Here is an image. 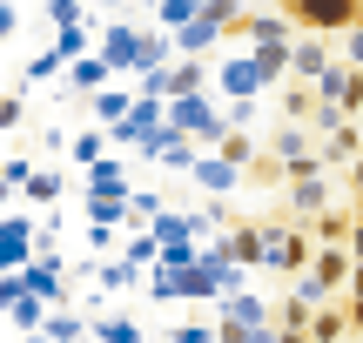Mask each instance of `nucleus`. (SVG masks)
<instances>
[{
    "label": "nucleus",
    "mask_w": 363,
    "mask_h": 343,
    "mask_svg": "<svg viewBox=\"0 0 363 343\" xmlns=\"http://www.w3.org/2000/svg\"><path fill=\"white\" fill-rule=\"evenodd\" d=\"M169 128L189 135L202 155H216V148L235 135V128H229V101H222V94H182V101H169Z\"/></svg>",
    "instance_id": "nucleus-1"
},
{
    "label": "nucleus",
    "mask_w": 363,
    "mask_h": 343,
    "mask_svg": "<svg viewBox=\"0 0 363 343\" xmlns=\"http://www.w3.org/2000/svg\"><path fill=\"white\" fill-rule=\"evenodd\" d=\"M316 249L323 242L316 236H303L296 223H262V269H276V276H310V263H316Z\"/></svg>",
    "instance_id": "nucleus-2"
},
{
    "label": "nucleus",
    "mask_w": 363,
    "mask_h": 343,
    "mask_svg": "<svg viewBox=\"0 0 363 343\" xmlns=\"http://www.w3.org/2000/svg\"><path fill=\"white\" fill-rule=\"evenodd\" d=\"M283 7L303 34H323V40H343L350 27H363V0H283Z\"/></svg>",
    "instance_id": "nucleus-3"
},
{
    "label": "nucleus",
    "mask_w": 363,
    "mask_h": 343,
    "mask_svg": "<svg viewBox=\"0 0 363 343\" xmlns=\"http://www.w3.org/2000/svg\"><path fill=\"white\" fill-rule=\"evenodd\" d=\"M316 128H303V121H276V135H269V162L276 169H289V175H316L323 169V142H310Z\"/></svg>",
    "instance_id": "nucleus-4"
},
{
    "label": "nucleus",
    "mask_w": 363,
    "mask_h": 343,
    "mask_svg": "<svg viewBox=\"0 0 363 343\" xmlns=\"http://www.w3.org/2000/svg\"><path fill=\"white\" fill-rule=\"evenodd\" d=\"M269 88H276L269 67H262L249 47H235L229 61L216 67V94H222V101H256V94H269Z\"/></svg>",
    "instance_id": "nucleus-5"
},
{
    "label": "nucleus",
    "mask_w": 363,
    "mask_h": 343,
    "mask_svg": "<svg viewBox=\"0 0 363 343\" xmlns=\"http://www.w3.org/2000/svg\"><path fill=\"white\" fill-rule=\"evenodd\" d=\"M283 209H289V223H316L323 209H337V182H330V169H316V175H289Z\"/></svg>",
    "instance_id": "nucleus-6"
},
{
    "label": "nucleus",
    "mask_w": 363,
    "mask_h": 343,
    "mask_svg": "<svg viewBox=\"0 0 363 343\" xmlns=\"http://www.w3.org/2000/svg\"><path fill=\"white\" fill-rule=\"evenodd\" d=\"M337 67V40H323V34H303L296 40V54H289V81H303V88H316V81Z\"/></svg>",
    "instance_id": "nucleus-7"
},
{
    "label": "nucleus",
    "mask_w": 363,
    "mask_h": 343,
    "mask_svg": "<svg viewBox=\"0 0 363 343\" xmlns=\"http://www.w3.org/2000/svg\"><path fill=\"white\" fill-rule=\"evenodd\" d=\"M296 40H303V27L296 21H289V7H256V13H249V47H296Z\"/></svg>",
    "instance_id": "nucleus-8"
},
{
    "label": "nucleus",
    "mask_w": 363,
    "mask_h": 343,
    "mask_svg": "<svg viewBox=\"0 0 363 343\" xmlns=\"http://www.w3.org/2000/svg\"><path fill=\"white\" fill-rule=\"evenodd\" d=\"M101 61L115 67V74H135V67H142V27L135 21H108L101 27Z\"/></svg>",
    "instance_id": "nucleus-9"
},
{
    "label": "nucleus",
    "mask_w": 363,
    "mask_h": 343,
    "mask_svg": "<svg viewBox=\"0 0 363 343\" xmlns=\"http://www.w3.org/2000/svg\"><path fill=\"white\" fill-rule=\"evenodd\" d=\"M81 196H115V202H128V196H135V189H128V155L94 162V169H88V182H81Z\"/></svg>",
    "instance_id": "nucleus-10"
},
{
    "label": "nucleus",
    "mask_w": 363,
    "mask_h": 343,
    "mask_svg": "<svg viewBox=\"0 0 363 343\" xmlns=\"http://www.w3.org/2000/svg\"><path fill=\"white\" fill-rule=\"evenodd\" d=\"M135 101H142V94H135V81H115V88H101V94L88 101V115H94V128H115V121L135 115Z\"/></svg>",
    "instance_id": "nucleus-11"
},
{
    "label": "nucleus",
    "mask_w": 363,
    "mask_h": 343,
    "mask_svg": "<svg viewBox=\"0 0 363 343\" xmlns=\"http://www.w3.org/2000/svg\"><path fill=\"white\" fill-rule=\"evenodd\" d=\"M350 269H357V256H350V249H316L310 276H316V290L337 303V296H343V283H350Z\"/></svg>",
    "instance_id": "nucleus-12"
},
{
    "label": "nucleus",
    "mask_w": 363,
    "mask_h": 343,
    "mask_svg": "<svg viewBox=\"0 0 363 343\" xmlns=\"http://www.w3.org/2000/svg\"><path fill=\"white\" fill-rule=\"evenodd\" d=\"M67 88H74L81 101H94L101 88H115V67H108L101 54H81V61H67Z\"/></svg>",
    "instance_id": "nucleus-13"
},
{
    "label": "nucleus",
    "mask_w": 363,
    "mask_h": 343,
    "mask_svg": "<svg viewBox=\"0 0 363 343\" xmlns=\"http://www.w3.org/2000/svg\"><path fill=\"white\" fill-rule=\"evenodd\" d=\"M222 323H249V330H269V323H276V303H262L256 290H235V296H222Z\"/></svg>",
    "instance_id": "nucleus-14"
},
{
    "label": "nucleus",
    "mask_w": 363,
    "mask_h": 343,
    "mask_svg": "<svg viewBox=\"0 0 363 343\" xmlns=\"http://www.w3.org/2000/svg\"><path fill=\"white\" fill-rule=\"evenodd\" d=\"M363 162V121H343L337 135H323V169H350Z\"/></svg>",
    "instance_id": "nucleus-15"
},
{
    "label": "nucleus",
    "mask_w": 363,
    "mask_h": 343,
    "mask_svg": "<svg viewBox=\"0 0 363 343\" xmlns=\"http://www.w3.org/2000/svg\"><path fill=\"white\" fill-rule=\"evenodd\" d=\"M195 182H202L208 196H235V182H242V169H235L229 155H202V162H195Z\"/></svg>",
    "instance_id": "nucleus-16"
},
{
    "label": "nucleus",
    "mask_w": 363,
    "mask_h": 343,
    "mask_svg": "<svg viewBox=\"0 0 363 343\" xmlns=\"http://www.w3.org/2000/svg\"><path fill=\"white\" fill-rule=\"evenodd\" d=\"M94 283H101V296L142 290V263H128V256H101V269H94Z\"/></svg>",
    "instance_id": "nucleus-17"
},
{
    "label": "nucleus",
    "mask_w": 363,
    "mask_h": 343,
    "mask_svg": "<svg viewBox=\"0 0 363 343\" xmlns=\"http://www.w3.org/2000/svg\"><path fill=\"white\" fill-rule=\"evenodd\" d=\"M310 229H316V242H323V249H350V236H357V215H350V209H323Z\"/></svg>",
    "instance_id": "nucleus-18"
},
{
    "label": "nucleus",
    "mask_w": 363,
    "mask_h": 343,
    "mask_svg": "<svg viewBox=\"0 0 363 343\" xmlns=\"http://www.w3.org/2000/svg\"><path fill=\"white\" fill-rule=\"evenodd\" d=\"M48 317H54V310L40 303V296H13V303H7V323H13V337H40V330H48Z\"/></svg>",
    "instance_id": "nucleus-19"
},
{
    "label": "nucleus",
    "mask_w": 363,
    "mask_h": 343,
    "mask_svg": "<svg viewBox=\"0 0 363 343\" xmlns=\"http://www.w3.org/2000/svg\"><path fill=\"white\" fill-rule=\"evenodd\" d=\"M343 330H357V323H350V303H323L310 317V343H343Z\"/></svg>",
    "instance_id": "nucleus-20"
},
{
    "label": "nucleus",
    "mask_w": 363,
    "mask_h": 343,
    "mask_svg": "<svg viewBox=\"0 0 363 343\" xmlns=\"http://www.w3.org/2000/svg\"><path fill=\"white\" fill-rule=\"evenodd\" d=\"M216 242H222V249H229L242 269H262V229H222Z\"/></svg>",
    "instance_id": "nucleus-21"
},
{
    "label": "nucleus",
    "mask_w": 363,
    "mask_h": 343,
    "mask_svg": "<svg viewBox=\"0 0 363 343\" xmlns=\"http://www.w3.org/2000/svg\"><path fill=\"white\" fill-rule=\"evenodd\" d=\"M182 94H208V67L202 61H175L169 67V101H182Z\"/></svg>",
    "instance_id": "nucleus-22"
},
{
    "label": "nucleus",
    "mask_w": 363,
    "mask_h": 343,
    "mask_svg": "<svg viewBox=\"0 0 363 343\" xmlns=\"http://www.w3.org/2000/svg\"><path fill=\"white\" fill-rule=\"evenodd\" d=\"M61 67H67V54H61V47H40V54H27V61H21V88H34V81H54Z\"/></svg>",
    "instance_id": "nucleus-23"
},
{
    "label": "nucleus",
    "mask_w": 363,
    "mask_h": 343,
    "mask_svg": "<svg viewBox=\"0 0 363 343\" xmlns=\"http://www.w3.org/2000/svg\"><path fill=\"white\" fill-rule=\"evenodd\" d=\"M276 108H283V121H310V115H316L323 101H316V88H303V81H289V88L276 94Z\"/></svg>",
    "instance_id": "nucleus-24"
},
{
    "label": "nucleus",
    "mask_w": 363,
    "mask_h": 343,
    "mask_svg": "<svg viewBox=\"0 0 363 343\" xmlns=\"http://www.w3.org/2000/svg\"><path fill=\"white\" fill-rule=\"evenodd\" d=\"M115 155V142H108V128H81L74 135V169H94V162Z\"/></svg>",
    "instance_id": "nucleus-25"
},
{
    "label": "nucleus",
    "mask_w": 363,
    "mask_h": 343,
    "mask_svg": "<svg viewBox=\"0 0 363 343\" xmlns=\"http://www.w3.org/2000/svg\"><path fill=\"white\" fill-rule=\"evenodd\" d=\"M121 256H128V263H142V269H162V242H155V229H128V249H121Z\"/></svg>",
    "instance_id": "nucleus-26"
},
{
    "label": "nucleus",
    "mask_w": 363,
    "mask_h": 343,
    "mask_svg": "<svg viewBox=\"0 0 363 343\" xmlns=\"http://www.w3.org/2000/svg\"><path fill=\"white\" fill-rule=\"evenodd\" d=\"M94 337L101 343H142V323L121 317V310H108V317H94Z\"/></svg>",
    "instance_id": "nucleus-27"
},
{
    "label": "nucleus",
    "mask_w": 363,
    "mask_h": 343,
    "mask_svg": "<svg viewBox=\"0 0 363 343\" xmlns=\"http://www.w3.org/2000/svg\"><path fill=\"white\" fill-rule=\"evenodd\" d=\"M175 296H189V303H208V296H216V276H208L202 263H195V269H175Z\"/></svg>",
    "instance_id": "nucleus-28"
},
{
    "label": "nucleus",
    "mask_w": 363,
    "mask_h": 343,
    "mask_svg": "<svg viewBox=\"0 0 363 343\" xmlns=\"http://www.w3.org/2000/svg\"><path fill=\"white\" fill-rule=\"evenodd\" d=\"M155 21L169 27V34H182L189 21H202V7H195V0H162V7H155Z\"/></svg>",
    "instance_id": "nucleus-29"
},
{
    "label": "nucleus",
    "mask_w": 363,
    "mask_h": 343,
    "mask_svg": "<svg viewBox=\"0 0 363 343\" xmlns=\"http://www.w3.org/2000/svg\"><path fill=\"white\" fill-rule=\"evenodd\" d=\"M310 317H316V310H310V303H303V296H296V290H289V296H283V303H276V323H283V330H310Z\"/></svg>",
    "instance_id": "nucleus-30"
},
{
    "label": "nucleus",
    "mask_w": 363,
    "mask_h": 343,
    "mask_svg": "<svg viewBox=\"0 0 363 343\" xmlns=\"http://www.w3.org/2000/svg\"><path fill=\"white\" fill-rule=\"evenodd\" d=\"M34 162H27V155H7V162H0V189H21V196H27V182H34Z\"/></svg>",
    "instance_id": "nucleus-31"
},
{
    "label": "nucleus",
    "mask_w": 363,
    "mask_h": 343,
    "mask_svg": "<svg viewBox=\"0 0 363 343\" xmlns=\"http://www.w3.org/2000/svg\"><path fill=\"white\" fill-rule=\"evenodd\" d=\"M54 47H61L67 61H81V54H88V21L81 27H54Z\"/></svg>",
    "instance_id": "nucleus-32"
},
{
    "label": "nucleus",
    "mask_w": 363,
    "mask_h": 343,
    "mask_svg": "<svg viewBox=\"0 0 363 343\" xmlns=\"http://www.w3.org/2000/svg\"><path fill=\"white\" fill-rule=\"evenodd\" d=\"M61 189H67L61 175H54V169H40L34 182H27V202H61Z\"/></svg>",
    "instance_id": "nucleus-33"
},
{
    "label": "nucleus",
    "mask_w": 363,
    "mask_h": 343,
    "mask_svg": "<svg viewBox=\"0 0 363 343\" xmlns=\"http://www.w3.org/2000/svg\"><path fill=\"white\" fill-rule=\"evenodd\" d=\"M216 155H229V162H235V169H249V162H256V142H249V135H242V128H235V135H229V142H222V148H216Z\"/></svg>",
    "instance_id": "nucleus-34"
},
{
    "label": "nucleus",
    "mask_w": 363,
    "mask_h": 343,
    "mask_svg": "<svg viewBox=\"0 0 363 343\" xmlns=\"http://www.w3.org/2000/svg\"><path fill=\"white\" fill-rule=\"evenodd\" d=\"M169 343H222V330H216V323H175Z\"/></svg>",
    "instance_id": "nucleus-35"
},
{
    "label": "nucleus",
    "mask_w": 363,
    "mask_h": 343,
    "mask_svg": "<svg viewBox=\"0 0 363 343\" xmlns=\"http://www.w3.org/2000/svg\"><path fill=\"white\" fill-rule=\"evenodd\" d=\"M148 296H155V303H182L175 296V269H148Z\"/></svg>",
    "instance_id": "nucleus-36"
},
{
    "label": "nucleus",
    "mask_w": 363,
    "mask_h": 343,
    "mask_svg": "<svg viewBox=\"0 0 363 343\" xmlns=\"http://www.w3.org/2000/svg\"><path fill=\"white\" fill-rule=\"evenodd\" d=\"M343 121H350V108H330V101H323V108L310 115V128H316V135H337Z\"/></svg>",
    "instance_id": "nucleus-37"
},
{
    "label": "nucleus",
    "mask_w": 363,
    "mask_h": 343,
    "mask_svg": "<svg viewBox=\"0 0 363 343\" xmlns=\"http://www.w3.org/2000/svg\"><path fill=\"white\" fill-rule=\"evenodd\" d=\"M337 61H350V67H363V27H350V34L337 40Z\"/></svg>",
    "instance_id": "nucleus-38"
},
{
    "label": "nucleus",
    "mask_w": 363,
    "mask_h": 343,
    "mask_svg": "<svg viewBox=\"0 0 363 343\" xmlns=\"http://www.w3.org/2000/svg\"><path fill=\"white\" fill-rule=\"evenodd\" d=\"M21 34V7H13V0H0V40H13Z\"/></svg>",
    "instance_id": "nucleus-39"
},
{
    "label": "nucleus",
    "mask_w": 363,
    "mask_h": 343,
    "mask_svg": "<svg viewBox=\"0 0 363 343\" xmlns=\"http://www.w3.org/2000/svg\"><path fill=\"white\" fill-rule=\"evenodd\" d=\"M88 242H94V256H108L121 236H115V229H101V223H88Z\"/></svg>",
    "instance_id": "nucleus-40"
},
{
    "label": "nucleus",
    "mask_w": 363,
    "mask_h": 343,
    "mask_svg": "<svg viewBox=\"0 0 363 343\" xmlns=\"http://www.w3.org/2000/svg\"><path fill=\"white\" fill-rule=\"evenodd\" d=\"M0 128H21V94H0Z\"/></svg>",
    "instance_id": "nucleus-41"
},
{
    "label": "nucleus",
    "mask_w": 363,
    "mask_h": 343,
    "mask_svg": "<svg viewBox=\"0 0 363 343\" xmlns=\"http://www.w3.org/2000/svg\"><path fill=\"white\" fill-rule=\"evenodd\" d=\"M343 182H350V202H357V215H363V162H350V169H343Z\"/></svg>",
    "instance_id": "nucleus-42"
},
{
    "label": "nucleus",
    "mask_w": 363,
    "mask_h": 343,
    "mask_svg": "<svg viewBox=\"0 0 363 343\" xmlns=\"http://www.w3.org/2000/svg\"><path fill=\"white\" fill-rule=\"evenodd\" d=\"M256 121V101H229V128H249Z\"/></svg>",
    "instance_id": "nucleus-43"
},
{
    "label": "nucleus",
    "mask_w": 363,
    "mask_h": 343,
    "mask_svg": "<svg viewBox=\"0 0 363 343\" xmlns=\"http://www.w3.org/2000/svg\"><path fill=\"white\" fill-rule=\"evenodd\" d=\"M343 303H363V263L350 269V283H343Z\"/></svg>",
    "instance_id": "nucleus-44"
},
{
    "label": "nucleus",
    "mask_w": 363,
    "mask_h": 343,
    "mask_svg": "<svg viewBox=\"0 0 363 343\" xmlns=\"http://www.w3.org/2000/svg\"><path fill=\"white\" fill-rule=\"evenodd\" d=\"M350 256H357V263H363V215H357V236H350Z\"/></svg>",
    "instance_id": "nucleus-45"
},
{
    "label": "nucleus",
    "mask_w": 363,
    "mask_h": 343,
    "mask_svg": "<svg viewBox=\"0 0 363 343\" xmlns=\"http://www.w3.org/2000/svg\"><path fill=\"white\" fill-rule=\"evenodd\" d=\"M276 343H310V330H283V337H276Z\"/></svg>",
    "instance_id": "nucleus-46"
},
{
    "label": "nucleus",
    "mask_w": 363,
    "mask_h": 343,
    "mask_svg": "<svg viewBox=\"0 0 363 343\" xmlns=\"http://www.w3.org/2000/svg\"><path fill=\"white\" fill-rule=\"evenodd\" d=\"M350 121H363V88H357V101H350Z\"/></svg>",
    "instance_id": "nucleus-47"
},
{
    "label": "nucleus",
    "mask_w": 363,
    "mask_h": 343,
    "mask_svg": "<svg viewBox=\"0 0 363 343\" xmlns=\"http://www.w3.org/2000/svg\"><path fill=\"white\" fill-rule=\"evenodd\" d=\"M94 7H135V0H94Z\"/></svg>",
    "instance_id": "nucleus-48"
},
{
    "label": "nucleus",
    "mask_w": 363,
    "mask_h": 343,
    "mask_svg": "<svg viewBox=\"0 0 363 343\" xmlns=\"http://www.w3.org/2000/svg\"><path fill=\"white\" fill-rule=\"evenodd\" d=\"M21 343H54V337H48V330H40V337H21Z\"/></svg>",
    "instance_id": "nucleus-49"
},
{
    "label": "nucleus",
    "mask_w": 363,
    "mask_h": 343,
    "mask_svg": "<svg viewBox=\"0 0 363 343\" xmlns=\"http://www.w3.org/2000/svg\"><path fill=\"white\" fill-rule=\"evenodd\" d=\"M195 7H216V0H195Z\"/></svg>",
    "instance_id": "nucleus-50"
},
{
    "label": "nucleus",
    "mask_w": 363,
    "mask_h": 343,
    "mask_svg": "<svg viewBox=\"0 0 363 343\" xmlns=\"http://www.w3.org/2000/svg\"><path fill=\"white\" fill-rule=\"evenodd\" d=\"M40 7H54V0H40Z\"/></svg>",
    "instance_id": "nucleus-51"
},
{
    "label": "nucleus",
    "mask_w": 363,
    "mask_h": 343,
    "mask_svg": "<svg viewBox=\"0 0 363 343\" xmlns=\"http://www.w3.org/2000/svg\"><path fill=\"white\" fill-rule=\"evenodd\" d=\"M262 7H276V0H262Z\"/></svg>",
    "instance_id": "nucleus-52"
}]
</instances>
